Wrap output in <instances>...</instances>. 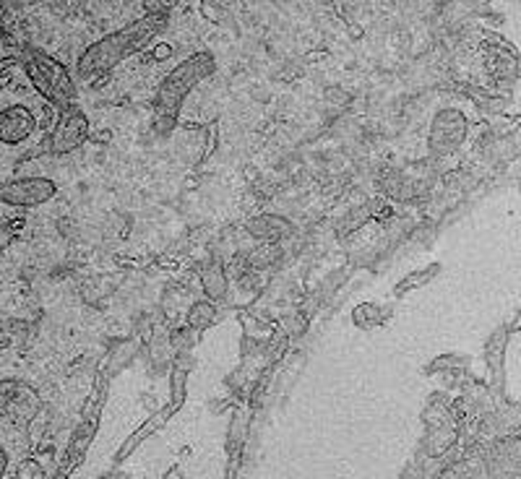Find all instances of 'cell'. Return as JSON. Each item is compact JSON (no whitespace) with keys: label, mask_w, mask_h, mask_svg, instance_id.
Here are the masks:
<instances>
[{"label":"cell","mask_w":521,"mask_h":479,"mask_svg":"<svg viewBox=\"0 0 521 479\" xmlns=\"http://www.w3.org/2000/svg\"><path fill=\"white\" fill-rule=\"evenodd\" d=\"M164 21H167V11H149L144 18H136L128 26L107 34L104 40L94 42L81 55L79 73L81 76H96V73L102 71H110L115 63H121L123 57L130 55L141 42H146L152 34L159 32L162 26H164Z\"/></svg>","instance_id":"6da1fadb"},{"label":"cell","mask_w":521,"mask_h":479,"mask_svg":"<svg viewBox=\"0 0 521 479\" xmlns=\"http://www.w3.org/2000/svg\"><path fill=\"white\" fill-rule=\"evenodd\" d=\"M211 71H214V57L208 55V52H198L191 60L177 65L175 71L162 81L159 94H157V104H154V125H157L159 133L172 128L185 94Z\"/></svg>","instance_id":"7a4b0ae2"},{"label":"cell","mask_w":521,"mask_h":479,"mask_svg":"<svg viewBox=\"0 0 521 479\" xmlns=\"http://www.w3.org/2000/svg\"><path fill=\"white\" fill-rule=\"evenodd\" d=\"M26 71H29V76L34 79V84L40 86V91H45L50 99H55L60 107H68V104L73 102L76 89H73V84H71V76L65 73V68L57 63L55 57L34 52L29 65H26Z\"/></svg>","instance_id":"3957f363"},{"label":"cell","mask_w":521,"mask_h":479,"mask_svg":"<svg viewBox=\"0 0 521 479\" xmlns=\"http://www.w3.org/2000/svg\"><path fill=\"white\" fill-rule=\"evenodd\" d=\"M438 479H521V463L503 456H469L449 466Z\"/></svg>","instance_id":"277c9868"},{"label":"cell","mask_w":521,"mask_h":479,"mask_svg":"<svg viewBox=\"0 0 521 479\" xmlns=\"http://www.w3.org/2000/svg\"><path fill=\"white\" fill-rule=\"evenodd\" d=\"M55 191V183L47 177H29V180H13V183L3 185L0 198L13 206H37L52 198Z\"/></svg>","instance_id":"5b68a950"},{"label":"cell","mask_w":521,"mask_h":479,"mask_svg":"<svg viewBox=\"0 0 521 479\" xmlns=\"http://www.w3.org/2000/svg\"><path fill=\"white\" fill-rule=\"evenodd\" d=\"M84 136H86V118H84L79 110L65 112L60 128H57L55 136H52V152L55 154L71 152V149H76V146L84 141Z\"/></svg>","instance_id":"8992f818"},{"label":"cell","mask_w":521,"mask_h":479,"mask_svg":"<svg viewBox=\"0 0 521 479\" xmlns=\"http://www.w3.org/2000/svg\"><path fill=\"white\" fill-rule=\"evenodd\" d=\"M464 138V118L459 112H443L433 125V149L435 152H451Z\"/></svg>","instance_id":"52a82bcc"},{"label":"cell","mask_w":521,"mask_h":479,"mask_svg":"<svg viewBox=\"0 0 521 479\" xmlns=\"http://www.w3.org/2000/svg\"><path fill=\"white\" fill-rule=\"evenodd\" d=\"M34 130V115L26 107L16 104V107H9L3 112V120H0V133H3V141L6 144H18L24 141L29 133Z\"/></svg>","instance_id":"ba28073f"},{"label":"cell","mask_w":521,"mask_h":479,"mask_svg":"<svg viewBox=\"0 0 521 479\" xmlns=\"http://www.w3.org/2000/svg\"><path fill=\"white\" fill-rule=\"evenodd\" d=\"M211 318H214V308H211V305H196V308L191 310L193 326H206Z\"/></svg>","instance_id":"9c48e42d"}]
</instances>
